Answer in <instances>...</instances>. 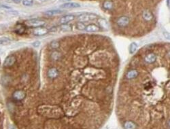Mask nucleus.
Returning <instances> with one entry per match:
<instances>
[{
  "mask_svg": "<svg viewBox=\"0 0 170 129\" xmlns=\"http://www.w3.org/2000/svg\"><path fill=\"white\" fill-rule=\"evenodd\" d=\"M39 45H40V42L39 41H35L33 43V46L35 47V48H37V47H39Z\"/></svg>",
  "mask_w": 170,
  "mask_h": 129,
  "instance_id": "393cba45",
  "label": "nucleus"
},
{
  "mask_svg": "<svg viewBox=\"0 0 170 129\" xmlns=\"http://www.w3.org/2000/svg\"><path fill=\"white\" fill-rule=\"evenodd\" d=\"M137 49H138V44H136V42H133V43H131V45L129 46V53L131 54H133L136 52L137 50Z\"/></svg>",
  "mask_w": 170,
  "mask_h": 129,
  "instance_id": "f3484780",
  "label": "nucleus"
},
{
  "mask_svg": "<svg viewBox=\"0 0 170 129\" xmlns=\"http://www.w3.org/2000/svg\"><path fill=\"white\" fill-rule=\"evenodd\" d=\"M138 76V72L136 69H131L127 72L126 74V78L128 80H132V79L136 78Z\"/></svg>",
  "mask_w": 170,
  "mask_h": 129,
  "instance_id": "4468645a",
  "label": "nucleus"
},
{
  "mask_svg": "<svg viewBox=\"0 0 170 129\" xmlns=\"http://www.w3.org/2000/svg\"><path fill=\"white\" fill-rule=\"evenodd\" d=\"M71 0H61V2H69Z\"/></svg>",
  "mask_w": 170,
  "mask_h": 129,
  "instance_id": "bb28decb",
  "label": "nucleus"
},
{
  "mask_svg": "<svg viewBox=\"0 0 170 129\" xmlns=\"http://www.w3.org/2000/svg\"><path fill=\"white\" fill-rule=\"evenodd\" d=\"M60 31L61 32H69L71 31V27L67 24H63L60 27Z\"/></svg>",
  "mask_w": 170,
  "mask_h": 129,
  "instance_id": "dca6fc26",
  "label": "nucleus"
},
{
  "mask_svg": "<svg viewBox=\"0 0 170 129\" xmlns=\"http://www.w3.org/2000/svg\"><path fill=\"white\" fill-rule=\"evenodd\" d=\"M39 2H46V0H38Z\"/></svg>",
  "mask_w": 170,
  "mask_h": 129,
  "instance_id": "c85d7f7f",
  "label": "nucleus"
},
{
  "mask_svg": "<svg viewBox=\"0 0 170 129\" xmlns=\"http://www.w3.org/2000/svg\"><path fill=\"white\" fill-rule=\"evenodd\" d=\"M124 129H136L137 128V124L133 121L131 120H126L123 124Z\"/></svg>",
  "mask_w": 170,
  "mask_h": 129,
  "instance_id": "ddd939ff",
  "label": "nucleus"
},
{
  "mask_svg": "<svg viewBox=\"0 0 170 129\" xmlns=\"http://www.w3.org/2000/svg\"><path fill=\"white\" fill-rule=\"evenodd\" d=\"M85 30L89 33H95L99 31L100 28L95 24H91V25H89L85 27Z\"/></svg>",
  "mask_w": 170,
  "mask_h": 129,
  "instance_id": "9d476101",
  "label": "nucleus"
},
{
  "mask_svg": "<svg viewBox=\"0 0 170 129\" xmlns=\"http://www.w3.org/2000/svg\"><path fill=\"white\" fill-rule=\"evenodd\" d=\"M167 7H169V0H167Z\"/></svg>",
  "mask_w": 170,
  "mask_h": 129,
  "instance_id": "cd10ccee",
  "label": "nucleus"
},
{
  "mask_svg": "<svg viewBox=\"0 0 170 129\" xmlns=\"http://www.w3.org/2000/svg\"><path fill=\"white\" fill-rule=\"evenodd\" d=\"M13 2L15 4H19V3H21L22 2V0H13Z\"/></svg>",
  "mask_w": 170,
  "mask_h": 129,
  "instance_id": "a878e982",
  "label": "nucleus"
},
{
  "mask_svg": "<svg viewBox=\"0 0 170 129\" xmlns=\"http://www.w3.org/2000/svg\"><path fill=\"white\" fill-rule=\"evenodd\" d=\"M129 22H130V19H129V17L123 16H120V17H119V18L117 19L116 23H117V25L119 26V27H126V26L129 25Z\"/></svg>",
  "mask_w": 170,
  "mask_h": 129,
  "instance_id": "20e7f679",
  "label": "nucleus"
},
{
  "mask_svg": "<svg viewBox=\"0 0 170 129\" xmlns=\"http://www.w3.org/2000/svg\"><path fill=\"white\" fill-rule=\"evenodd\" d=\"M103 6L106 10H110L114 7V4L113 3L110 1H106L103 4Z\"/></svg>",
  "mask_w": 170,
  "mask_h": 129,
  "instance_id": "a211bd4d",
  "label": "nucleus"
},
{
  "mask_svg": "<svg viewBox=\"0 0 170 129\" xmlns=\"http://www.w3.org/2000/svg\"><path fill=\"white\" fill-rule=\"evenodd\" d=\"M59 74V72L58 71V69L55 67H52L47 72L48 77L51 79H55L56 78H57Z\"/></svg>",
  "mask_w": 170,
  "mask_h": 129,
  "instance_id": "6e6552de",
  "label": "nucleus"
},
{
  "mask_svg": "<svg viewBox=\"0 0 170 129\" xmlns=\"http://www.w3.org/2000/svg\"><path fill=\"white\" fill-rule=\"evenodd\" d=\"M75 19V16L72 15V14H68V15H65V16H63L60 19V23L61 24H67L69 22L74 21Z\"/></svg>",
  "mask_w": 170,
  "mask_h": 129,
  "instance_id": "1a4fd4ad",
  "label": "nucleus"
},
{
  "mask_svg": "<svg viewBox=\"0 0 170 129\" xmlns=\"http://www.w3.org/2000/svg\"><path fill=\"white\" fill-rule=\"evenodd\" d=\"M156 59V56L154 53L148 54L144 58L145 61L147 62V63H149V64H151V63H153V62H155Z\"/></svg>",
  "mask_w": 170,
  "mask_h": 129,
  "instance_id": "f8f14e48",
  "label": "nucleus"
},
{
  "mask_svg": "<svg viewBox=\"0 0 170 129\" xmlns=\"http://www.w3.org/2000/svg\"><path fill=\"white\" fill-rule=\"evenodd\" d=\"M16 61V58L15 56L10 55L6 58L4 62V66L5 67H10L12 65H14Z\"/></svg>",
  "mask_w": 170,
  "mask_h": 129,
  "instance_id": "7ed1b4c3",
  "label": "nucleus"
},
{
  "mask_svg": "<svg viewBox=\"0 0 170 129\" xmlns=\"http://www.w3.org/2000/svg\"><path fill=\"white\" fill-rule=\"evenodd\" d=\"M59 43L57 41H53L51 43V47L53 49H57L59 47Z\"/></svg>",
  "mask_w": 170,
  "mask_h": 129,
  "instance_id": "4be33fe9",
  "label": "nucleus"
},
{
  "mask_svg": "<svg viewBox=\"0 0 170 129\" xmlns=\"http://www.w3.org/2000/svg\"><path fill=\"white\" fill-rule=\"evenodd\" d=\"M13 98L16 101H22L25 99L26 97V93L23 90H16L13 93Z\"/></svg>",
  "mask_w": 170,
  "mask_h": 129,
  "instance_id": "0eeeda50",
  "label": "nucleus"
},
{
  "mask_svg": "<svg viewBox=\"0 0 170 129\" xmlns=\"http://www.w3.org/2000/svg\"><path fill=\"white\" fill-rule=\"evenodd\" d=\"M76 27H77V29H79V30H84L86 27H85L84 23L80 22V23H78L76 24Z\"/></svg>",
  "mask_w": 170,
  "mask_h": 129,
  "instance_id": "5701e85b",
  "label": "nucleus"
},
{
  "mask_svg": "<svg viewBox=\"0 0 170 129\" xmlns=\"http://www.w3.org/2000/svg\"><path fill=\"white\" fill-rule=\"evenodd\" d=\"M97 18L96 14H92V13H84V14H80L78 17V21L81 23H87L89 21H93Z\"/></svg>",
  "mask_w": 170,
  "mask_h": 129,
  "instance_id": "f03ea898",
  "label": "nucleus"
},
{
  "mask_svg": "<svg viewBox=\"0 0 170 129\" xmlns=\"http://www.w3.org/2000/svg\"><path fill=\"white\" fill-rule=\"evenodd\" d=\"M16 29H17V30H16L17 33H22L25 31V27H17Z\"/></svg>",
  "mask_w": 170,
  "mask_h": 129,
  "instance_id": "b1692460",
  "label": "nucleus"
},
{
  "mask_svg": "<svg viewBox=\"0 0 170 129\" xmlns=\"http://www.w3.org/2000/svg\"><path fill=\"white\" fill-rule=\"evenodd\" d=\"M80 5L76 2H66L61 6V8L62 9H74V8H80Z\"/></svg>",
  "mask_w": 170,
  "mask_h": 129,
  "instance_id": "423d86ee",
  "label": "nucleus"
},
{
  "mask_svg": "<svg viewBox=\"0 0 170 129\" xmlns=\"http://www.w3.org/2000/svg\"><path fill=\"white\" fill-rule=\"evenodd\" d=\"M10 42H11V39L8 38V37H2V38H0V45L8 44Z\"/></svg>",
  "mask_w": 170,
  "mask_h": 129,
  "instance_id": "aec40b11",
  "label": "nucleus"
},
{
  "mask_svg": "<svg viewBox=\"0 0 170 129\" xmlns=\"http://www.w3.org/2000/svg\"><path fill=\"white\" fill-rule=\"evenodd\" d=\"M25 25L30 27H43L46 24L45 21L41 19H33L28 20L25 22Z\"/></svg>",
  "mask_w": 170,
  "mask_h": 129,
  "instance_id": "f257e3e1",
  "label": "nucleus"
},
{
  "mask_svg": "<svg viewBox=\"0 0 170 129\" xmlns=\"http://www.w3.org/2000/svg\"><path fill=\"white\" fill-rule=\"evenodd\" d=\"M48 30L46 27H39L34 28V29L33 31V33L36 36H42L48 33Z\"/></svg>",
  "mask_w": 170,
  "mask_h": 129,
  "instance_id": "39448f33",
  "label": "nucleus"
},
{
  "mask_svg": "<svg viewBox=\"0 0 170 129\" xmlns=\"http://www.w3.org/2000/svg\"><path fill=\"white\" fill-rule=\"evenodd\" d=\"M63 11L62 10H48L46 11L44 14H46L48 16H55V15H58V14H62Z\"/></svg>",
  "mask_w": 170,
  "mask_h": 129,
  "instance_id": "2eb2a0df",
  "label": "nucleus"
},
{
  "mask_svg": "<svg viewBox=\"0 0 170 129\" xmlns=\"http://www.w3.org/2000/svg\"><path fill=\"white\" fill-rule=\"evenodd\" d=\"M22 2L25 6H31L33 4V0H22Z\"/></svg>",
  "mask_w": 170,
  "mask_h": 129,
  "instance_id": "412c9836",
  "label": "nucleus"
},
{
  "mask_svg": "<svg viewBox=\"0 0 170 129\" xmlns=\"http://www.w3.org/2000/svg\"><path fill=\"white\" fill-rule=\"evenodd\" d=\"M142 16L145 21H152L153 19V18H154V16H153L152 13L148 10H146L143 12Z\"/></svg>",
  "mask_w": 170,
  "mask_h": 129,
  "instance_id": "9b49d317",
  "label": "nucleus"
},
{
  "mask_svg": "<svg viewBox=\"0 0 170 129\" xmlns=\"http://www.w3.org/2000/svg\"><path fill=\"white\" fill-rule=\"evenodd\" d=\"M99 23L101 27L104 28V29H108V27H109V25H108V22H107L105 19H100L99 21Z\"/></svg>",
  "mask_w": 170,
  "mask_h": 129,
  "instance_id": "6ab92c4d",
  "label": "nucleus"
}]
</instances>
